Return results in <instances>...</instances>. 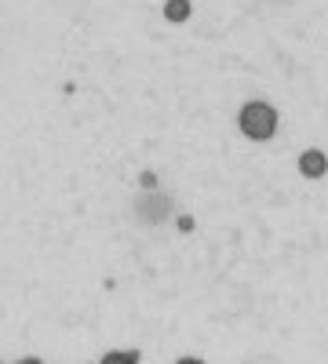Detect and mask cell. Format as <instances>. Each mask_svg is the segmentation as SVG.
I'll return each instance as SVG.
<instances>
[{
    "label": "cell",
    "mask_w": 328,
    "mask_h": 364,
    "mask_svg": "<svg viewBox=\"0 0 328 364\" xmlns=\"http://www.w3.org/2000/svg\"><path fill=\"white\" fill-rule=\"evenodd\" d=\"M175 230L179 233H194L197 230V219L190 215V211H183V215H175Z\"/></svg>",
    "instance_id": "obj_4"
},
{
    "label": "cell",
    "mask_w": 328,
    "mask_h": 364,
    "mask_svg": "<svg viewBox=\"0 0 328 364\" xmlns=\"http://www.w3.org/2000/svg\"><path fill=\"white\" fill-rule=\"evenodd\" d=\"M139 186H142L146 193H154V190H157V175H154V171H142V175H139Z\"/></svg>",
    "instance_id": "obj_5"
},
{
    "label": "cell",
    "mask_w": 328,
    "mask_h": 364,
    "mask_svg": "<svg viewBox=\"0 0 328 364\" xmlns=\"http://www.w3.org/2000/svg\"><path fill=\"white\" fill-rule=\"evenodd\" d=\"M295 168H300V175H303V178L317 182V178H324V175H328V154H324V149H317V146H310V149H303V154H300Z\"/></svg>",
    "instance_id": "obj_2"
},
{
    "label": "cell",
    "mask_w": 328,
    "mask_h": 364,
    "mask_svg": "<svg viewBox=\"0 0 328 364\" xmlns=\"http://www.w3.org/2000/svg\"><path fill=\"white\" fill-rule=\"evenodd\" d=\"M161 15H164L168 26H183V22L194 18V0H164Z\"/></svg>",
    "instance_id": "obj_3"
},
{
    "label": "cell",
    "mask_w": 328,
    "mask_h": 364,
    "mask_svg": "<svg viewBox=\"0 0 328 364\" xmlns=\"http://www.w3.org/2000/svg\"><path fill=\"white\" fill-rule=\"evenodd\" d=\"M277 124H281V113L266 99H248L241 109H237V132H241L248 142H270L277 135Z\"/></svg>",
    "instance_id": "obj_1"
}]
</instances>
